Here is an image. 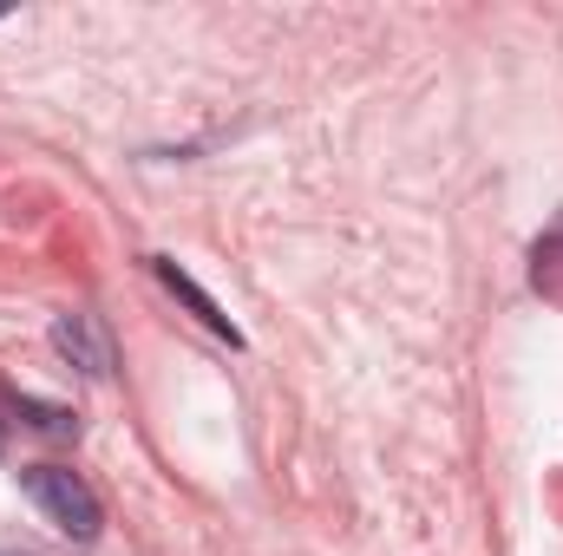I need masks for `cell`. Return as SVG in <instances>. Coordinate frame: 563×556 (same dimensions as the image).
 <instances>
[{"instance_id": "7a4b0ae2", "label": "cell", "mask_w": 563, "mask_h": 556, "mask_svg": "<svg viewBox=\"0 0 563 556\" xmlns=\"http://www.w3.org/2000/svg\"><path fill=\"white\" fill-rule=\"evenodd\" d=\"M53 347H59L79 374H92V380H112V367H119L112 327H106V314H92V308L59 314V321H53Z\"/></svg>"}, {"instance_id": "3957f363", "label": "cell", "mask_w": 563, "mask_h": 556, "mask_svg": "<svg viewBox=\"0 0 563 556\" xmlns=\"http://www.w3.org/2000/svg\"><path fill=\"white\" fill-rule=\"evenodd\" d=\"M151 276L164 281V288H170V294H177V301H184V308H190V314H197V321H203V327H210V334H223V341H230V347H236V341H243V334H236V321H230V314H223V308H217V301H210V294H203V288H197V281L184 276V269H177V263H170V256H151Z\"/></svg>"}, {"instance_id": "5b68a950", "label": "cell", "mask_w": 563, "mask_h": 556, "mask_svg": "<svg viewBox=\"0 0 563 556\" xmlns=\"http://www.w3.org/2000/svg\"><path fill=\"white\" fill-rule=\"evenodd\" d=\"M0 556H13V551H0Z\"/></svg>"}, {"instance_id": "6da1fadb", "label": "cell", "mask_w": 563, "mask_h": 556, "mask_svg": "<svg viewBox=\"0 0 563 556\" xmlns=\"http://www.w3.org/2000/svg\"><path fill=\"white\" fill-rule=\"evenodd\" d=\"M20 491L46 511V524L59 531V537H73V544H92L99 537V524H106V504L92 498V485L79 478V471H66V465H26L20 471Z\"/></svg>"}, {"instance_id": "277c9868", "label": "cell", "mask_w": 563, "mask_h": 556, "mask_svg": "<svg viewBox=\"0 0 563 556\" xmlns=\"http://www.w3.org/2000/svg\"><path fill=\"white\" fill-rule=\"evenodd\" d=\"M531 288L551 294V301H563V216L538 236V249H531Z\"/></svg>"}]
</instances>
